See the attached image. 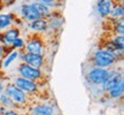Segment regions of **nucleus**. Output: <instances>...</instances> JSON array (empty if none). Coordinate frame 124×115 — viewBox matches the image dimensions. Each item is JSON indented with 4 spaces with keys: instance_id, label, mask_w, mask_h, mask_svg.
<instances>
[{
    "instance_id": "12",
    "label": "nucleus",
    "mask_w": 124,
    "mask_h": 115,
    "mask_svg": "<svg viewBox=\"0 0 124 115\" xmlns=\"http://www.w3.org/2000/svg\"><path fill=\"white\" fill-rule=\"evenodd\" d=\"M28 113L25 115H56L55 108L49 104H31L27 108Z\"/></svg>"
},
{
    "instance_id": "18",
    "label": "nucleus",
    "mask_w": 124,
    "mask_h": 115,
    "mask_svg": "<svg viewBox=\"0 0 124 115\" xmlns=\"http://www.w3.org/2000/svg\"><path fill=\"white\" fill-rule=\"evenodd\" d=\"M17 17L15 13H0V29L6 30L14 25V20Z\"/></svg>"
},
{
    "instance_id": "22",
    "label": "nucleus",
    "mask_w": 124,
    "mask_h": 115,
    "mask_svg": "<svg viewBox=\"0 0 124 115\" xmlns=\"http://www.w3.org/2000/svg\"><path fill=\"white\" fill-rule=\"evenodd\" d=\"M0 105L4 106L6 109H18L16 105L10 100V98L7 94H5V93L0 94Z\"/></svg>"
},
{
    "instance_id": "7",
    "label": "nucleus",
    "mask_w": 124,
    "mask_h": 115,
    "mask_svg": "<svg viewBox=\"0 0 124 115\" xmlns=\"http://www.w3.org/2000/svg\"><path fill=\"white\" fill-rule=\"evenodd\" d=\"M18 60L23 63H27L29 66L38 69H43L46 66V57L44 55H38V54H31L27 52H20Z\"/></svg>"
},
{
    "instance_id": "27",
    "label": "nucleus",
    "mask_w": 124,
    "mask_h": 115,
    "mask_svg": "<svg viewBox=\"0 0 124 115\" xmlns=\"http://www.w3.org/2000/svg\"><path fill=\"white\" fill-rule=\"evenodd\" d=\"M20 111L21 109H7L4 115H23Z\"/></svg>"
},
{
    "instance_id": "1",
    "label": "nucleus",
    "mask_w": 124,
    "mask_h": 115,
    "mask_svg": "<svg viewBox=\"0 0 124 115\" xmlns=\"http://www.w3.org/2000/svg\"><path fill=\"white\" fill-rule=\"evenodd\" d=\"M4 93L10 98V100L16 105L18 109L28 108L32 104L30 96H28L27 93H24L21 89H18L13 82H8V83L5 84Z\"/></svg>"
},
{
    "instance_id": "15",
    "label": "nucleus",
    "mask_w": 124,
    "mask_h": 115,
    "mask_svg": "<svg viewBox=\"0 0 124 115\" xmlns=\"http://www.w3.org/2000/svg\"><path fill=\"white\" fill-rule=\"evenodd\" d=\"M100 47H101V49H106V51H108V52H109L113 57L115 58L117 61H122V60H123L124 49L116 46V45L114 44V43H113L109 38H108V39H103L102 44L100 45Z\"/></svg>"
},
{
    "instance_id": "30",
    "label": "nucleus",
    "mask_w": 124,
    "mask_h": 115,
    "mask_svg": "<svg viewBox=\"0 0 124 115\" xmlns=\"http://www.w3.org/2000/svg\"><path fill=\"white\" fill-rule=\"evenodd\" d=\"M4 69H2V59H0V78H5L4 77Z\"/></svg>"
},
{
    "instance_id": "26",
    "label": "nucleus",
    "mask_w": 124,
    "mask_h": 115,
    "mask_svg": "<svg viewBox=\"0 0 124 115\" xmlns=\"http://www.w3.org/2000/svg\"><path fill=\"white\" fill-rule=\"evenodd\" d=\"M13 51V49H6V47H4L2 45L0 44V59H4L7 54L9 53V52H12Z\"/></svg>"
},
{
    "instance_id": "13",
    "label": "nucleus",
    "mask_w": 124,
    "mask_h": 115,
    "mask_svg": "<svg viewBox=\"0 0 124 115\" xmlns=\"http://www.w3.org/2000/svg\"><path fill=\"white\" fill-rule=\"evenodd\" d=\"M114 5H115L114 0H98L95 4V13L99 17L108 18Z\"/></svg>"
},
{
    "instance_id": "2",
    "label": "nucleus",
    "mask_w": 124,
    "mask_h": 115,
    "mask_svg": "<svg viewBox=\"0 0 124 115\" xmlns=\"http://www.w3.org/2000/svg\"><path fill=\"white\" fill-rule=\"evenodd\" d=\"M90 62L93 67H99V68H103V69L114 68L116 63H118V61L108 51L101 49V47L97 49L93 52V54L90 58Z\"/></svg>"
},
{
    "instance_id": "8",
    "label": "nucleus",
    "mask_w": 124,
    "mask_h": 115,
    "mask_svg": "<svg viewBox=\"0 0 124 115\" xmlns=\"http://www.w3.org/2000/svg\"><path fill=\"white\" fill-rule=\"evenodd\" d=\"M20 18L24 23H29L43 17L37 12V9L32 6L31 2H25V4H22L21 7H20Z\"/></svg>"
},
{
    "instance_id": "16",
    "label": "nucleus",
    "mask_w": 124,
    "mask_h": 115,
    "mask_svg": "<svg viewBox=\"0 0 124 115\" xmlns=\"http://www.w3.org/2000/svg\"><path fill=\"white\" fill-rule=\"evenodd\" d=\"M124 94V80L118 82L106 92V97L111 100H120Z\"/></svg>"
},
{
    "instance_id": "33",
    "label": "nucleus",
    "mask_w": 124,
    "mask_h": 115,
    "mask_svg": "<svg viewBox=\"0 0 124 115\" xmlns=\"http://www.w3.org/2000/svg\"><path fill=\"white\" fill-rule=\"evenodd\" d=\"M115 2H123V0H114Z\"/></svg>"
},
{
    "instance_id": "9",
    "label": "nucleus",
    "mask_w": 124,
    "mask_h": 115,
    "mask_svg": "<svg viewBox=\"0 0 124 115\" xmlns=\"http://www.w3.org/2000/svg\"><path fill=\"white\" fill-rule=\"evenodd\" d=\"M21 36V29L17 27H10L6 30H2L0 35V44L6 49H12L14 40Z\"/></svg>"
},
{
    "instance_id": "25",
    "label": "nucleus",
    "mask_w": 124,
    "mask_h": 115,
    "mask_svg": "<svg viewBox=\"0 0 124 115\" xmlns=\"http://www.w3.org/2000/svg\"><path fill=\"white\" fill-rule=\"evenodd\" d=\"M109 39L116 45V46H118V47H122L124 49V36H118V35H111L109 33V37H108Z\"/></svg>"
},
{
    "instance_id": "23",
    "label": "nucleus",
    "mask_w": 124,
    "mask_h": 115,
    "mask_svg": "<svg viewBox=\"0 0 124 115\" xmlns=\"http://www.w3.org/2000/svg\"><path fill=\"white\" fill-rule=\"evenodd\" d=\"M33 1L48 5L53 10H60V8L63 6V0H33Z\"/></svg>"
},
{
    "instance_id": "19",
    "label": "nucleus",
    "mask_w": 124,
    "mask_h": 115,
    "mask_svg": "<svg viewBox=\"0 0 124 115\" xmlns=\"http://www.w3.org/2000/svg\"><path fill=\"white\" fill-rule=\"evenodd\" d=\"M32 6L37 9V12L41 15L43 18H48L52 14H53V9L49 7L48 5H45V4H41V2H37V1H32L31 2Z\"/></svg>"
},
{
    "instance_id": "5",
    "label": "nucleus",
    "mask_w": 124,
    "mask_h": 115,
    "mask_svg": "<svg viewBox=\"0 0 124 115\" xmlns=\"http://www.w3.org/2000/svg\"><path fill=\"white\" fill-rule=\"evenodd\" d=\"M13 83L16 85L18 89H21L24 93H27L28 96H30L31 98L33 97V96L39 94L41 88L44 86L41 83H37V82H33V81L23 78V77H21V76L14 77Z\"/></svg>"
},
{
    "instance_id": "29",
    "label": "nucleus",
    "mask_w": 124,
    "mask_h": 115,
    "mask_svg": "<svg viewBox=\"0 0 124 115\" xmlns=\"http://www.w3.org/2000/svg\"><path fill=\"white\" fill-rule=\"evenodd\" d=\"M5 78H0V94L4 93V90H5Z\"/></svg>"
},
{
    "instance_id": "6",
    "label": "nucleus",
    "mask_w": 124,
    "mask_h": 115,
    "mask_svg": "<svg viewBox=\"0 0 124 115\" xmlns=\"http://www.w3.org/2000/svg\"><path fill=\"white\" fill-rule=\"evenodd\" d=\"M109 74V69H103L99 67H91L87 69L85 74V80L90 85L94 86H101L103 82L106 81L107 76Z\"/></svg>"
},
{
    "instance_id": "24",
    "label": "nucleus",
    "mask_w": 124,
    "mask_h": 115,
    "mask_svg": "<svg viewBox=\"0 0 124 115\" xmlns=\"http://www.w3.org/2000/svg\"><path fill=\"white\" fill-rule=\"evenodd\" d=\"M24 47H25V39L22 38L21 36L14 40L13 45H12V49H13L14 51H17V52H23V51H24Z\"/></svg>"
},
{
    "instance_id": "34",
    "label": "nucleus",
    "mask_w": 124,
    "mask_h": 115,
    "mask_svg": "<svg viewBox=\"0 0 124 115\" xmlns=\"http://www.w3.org/2000/svg\"><path fill=\"white\" fill-rule=\"evenodd\" d=\"M1 32H2V30H1V29H0V35H1Z\"/></svg>"
},
{
    "instance_id": "3",
    "label": "nucleus",
    "mask_w": 124,
    "mask_h": 115,
    "mask_svg": "<svg viewBox=\"0 0 124 115\" xmlns=\"http://www.w3.org/2000/svg\"><path fill=\"white\" fill-rule=\"evenodd\" d=\"M24 52L46 57L47 45H46V41H45V36L37 35V33H30L28 36V39L25 40Z\"/></svg>"
},
{
    "instance_id": "31",
    "label": "nucleus",
    "mask_w": 124,
    "mask_h": 115,
    "mask_svg": "<svg viewBox=\"0 0 124 115\" xmlns=\"http://www.w3.org/2000/svg\"><path fill=\"white\" fill-rule=\"evenodd\" d=\"M6 111H7V109H6L4 106H1V105H0V115H4Z\"/></svg>"
},
{
    "instance_id": "14",
    "label": "nucleus",
    "mask_w": 124,
    "mask_h": 115,
    "mask_svg": "<svg viewBox=\"0 0 124 115\" xmlns=\"http://www.w3.org/2000/svg\"><path fill=\"white\" fill-rule=\"evenodd\" d=\"M27 28L31 31V33H37V35H46L48 30V23L47 18H39L32 22L25 23Z\"/></svg>"
},
{
    "instance_id": "20",
    "label": "nucleus",
    "mask_w": 124,
    "mask_h": 115,
    "mask_svg": "<svg viewBox=\"0 0 124 115\" xmlns=\"http://www.w3.org/2000/svg\"><path fill=\"white\" fill-rule=\"evenodd\" d=\"M108 18H109V20H120V18H124V4L123 2H115V5H114V7L111 9Z\"/></svg>"
},
{
    "instance_id": "17",
    "label": "nucleus",
    "mask_w": 124,
    "mask_h": 115,
    "mask_svg": "<svg viewBox=\"0 0 124 115\" xmlns=\"http://www.w3.org/2000/svg\"><path fill=\"white\" fill-rule=\"evenodd\" d=\"M107 22L110 25V33L111 35H118L124 36V18L120 20H109L106 18Z\"/></svg>"
},
{
    "instance_id": "32",
    "label": "nucleus",
    "mask_w": 124,
    "mask_h": 115,
    "mask_svg": "<svg viewBox=\"0 0 124 115\" xmlns=\"http://www.w3.org/2000/svg\"><path fill=\"white\" fill-rule=\"evenodd\" d=\"M4 5H2V2H1V0H0V12H2V9H4Z\"/></svg>"
},
{
    "instance_id": "10",
    "label": "nucleus",
    "mask_w": 124,
    "mask_h": 115,
    "mask_svg": "<svg viewBox=\"0 0 124 115\" xmlns=\"http://www.w3.org/2000/svg\"><path fill=\"white\" fill-rule=\"evenodd\" d=\"M48 23V30L47 33H51L52 36H55V32H61L63 24H64V18L62 16L60 10H54L53 14L47 18Z\"/></svg>"
},
{
    "instance_id": "21",
    "label": "nucleus",
    "mask_w": 124,
    "mask_h": 115,
    "mask_svg": "<svg viewBox=\"0 0 124 115\" xmlns=\"http://www.w3.org/2000/svg\"><path fill=\"white\" fill-rule=\"evenodd\" d=\"M18 58H20V52L14 51V49L12 51V52H9V53L2 59V69H7V68H9L14 61L18 60Z\"/></svg>"
},
{
    "instance_id": "4",
    "label": "nucleus",
    "mask_w": 124,
    "mask_h": 115,
    "mask_svg": "<svg viewBox=\"0 0 124 115\" xmlns=\"http://www.w3.org/2000/svg\"><path fill=\"white\" fill-rule=\"evenodd\" d=\"M18 76H21L23 78H27V80L33 81L37 83H41L44 84L45 81H46V75L43 69H38V68H33V67L29 66L27 63H23L20 62V65L16 68Z\"/></svg>"
},
{
    "instance_id": "28",
    "label": "nucleus",
    "mask_w": 124,
    "mask_h": 115,
    "mask_svg": "<svg viewBox=\"0 0 124 115\" xmlns=\"http://www.w3.org/2000/svg\"><path fill=\"white\" fill-rule=\"evenodd\" d=\"M1 2L4 5V7H10L16 2V0H1Z\"/></svg>"
},
{
    "instance_id": "11",
    "label": "nucleus",
    "mask_w": 124,
    "mask_h": 115,
    "mask_svg": "<svg viewBox=\"0 0 124 115\" xmlns=\"http://www.w3.org/2000/svg\"><path fill=\"white\" fill-rule=\"evenodd\" d=\"M123 80H124V77H123L122 70H118L117 68H110V69H109V74L107 76L106 81L103 82V84H102L100 88H101L102 92L106 94V92L109 89H111L115 84H117L118 82H121V81H123Z\"/></svg>"
}]
</instances>
